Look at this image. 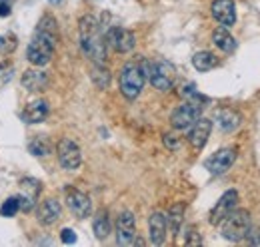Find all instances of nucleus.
I'll return each mask as SVG.
<instances>
[{"label":"nucleus","instance_id":"obj_1","mask_svg":"<svg viewBox=\"0 0 260 247\" xmlns=\"http://www.w3.org/2000/svg\"><path fill=\"white\" fill-rule=\"evenodd\" d=\"M56 38H58V24L56 20L46 14L40 18L36 32H34L32 40L26 46V58L32 66H46L54 56V48H56Z\"/></svg>","mask_w":260,"mask_h":247},{"label":"nucleus","instance_id":"obj_2","mask_svg":"<svg viewBox=\"0 0 260 247\" xmlns=\"http://www.w3.org/2000/svg\"><path fill=\"white\" fill-rule=\"evenodd\" d=\"M78 36H80V48L86 54V58L94 64H104L106 62V38L102 26L92 14H86L78 22Z\"/></svg>","mask_w":260,"mask_h":247},{"label":"nucleus","instance_id":"obj_3","mask_svg":"<svg viewBox=\"0 0 260 247\" xmlns=\"http://www.w3.org/2000/svg\"><path fill=\"white\" fill-rule=\"evenodd\" d=\"M252 221H250V214L246 210H232L222 221H220V233L222 237L232 241V243H238L246 237L248 229H250Z\"/></svg>","mask_w":260,"mask_h":247},{"label":"nucleus","instance_id":"obj_4","mask_svg":"<svg viewBox=\"0 0 260 247\" xmlns=\"http://www.w3.org/2000/svg\"><path fill=\"white\" fill-rule=\"evenodd\" d=\"M146 78L150 80V84L160 90V92H168L174 86V78H176V70L172 64H168L166 60H140Z\"/></svg>","mask_w":260,"mask_h":247},{"label":"nucleus","instance_id":"obj_5","mask_svg":"<svg viewBox=\"0 0 260 247\" xmlns=\"http://www.w3.org/2000/svg\"><path fill=\"white\" fill-rule=\"evenodd\" d=\"M120 92L126 100H136L146 82V72L140 62H128L120 70Z\"/></svg>","mask_w":260,"mask_h":247},{"label":"nucleus","instance_id":"obj_6","mask_svg":"<svg viewBox=\"0 0 260 247\" xmlns=\"http://www.w3.org/2000/svg\"><path fill=\"white\" fill-rule=\"evenodd\" d=\"M202 102H206V98H202L200 94L194 98H188L186 102H182L170 116L172 128L174 130H188L202 114Z\"/></svg>","mask_w":260,"mask_h":247},{"label":"nucleus","instance_id":"obj_7","mask_svg":"<svg viewBox=\"0 0 260 247\" xmlns=\"http://www.w3.org/2000/svg\"><path fill=\"white\" fill-rule=\"evenodd\" d=\"M104 38H106V44L112 46L118 54H128L136 46L134 32L128 30V28H122V26H110L104 32Z\"/></svg>","mask_w":260,"mask_h":247},{"label":"nucleus","instance_id":"obj_8","mask_svg":"<svg viewBox=\"0 0 260 247\" xmlns=\"http://www.w3.org/2000/svg\"><path fill=\"white\" fill-rule=\"evenodd\" d=\"M56 152H58V161H60V166L64 168L66 172H74V170L80 168V163H82V152H80V146L74 140L62 138L58 142Z\"/></svg>","mask_w":260,"mask_h":247},{"label":"nucleus","instance_id":"obj_9","mask_svg":"<svg viewBox=\"0 0 260 247\" xmlns=\"http://www.w3.org/2000/svg\"><path fill=\"white\" fill-rule=\"evenodd\" d=\"M234 161H236V150L234 148H222V150H218L216 154H212L204 161V168L212 176H222L232 168Z\"/></svg>","mask_w":260,"mask_h":247},{"label":"nucleus","instance_id":"obj_10","mask_svg":"<svg viewBox=\"0 0 260 247\" xmlns=\"http://www.w3.org/2000/svg\"><path fill=\"white\" fill-rule=\"evenodd\" d=\"M66 205H68V210L78 217V219L88 217L90 212H92V201H90V197H88L84 191L74 189V187H68V189H66Z\"/></svg>","mask_w":260,"mask_h":247},{"label":"nucleus","instance_id":"obj_11","mask_svg":"<svg viewBox=\"0 0 260 247\" xmlns=\"http://www.w3.org/2000/svg\"><path fill=\"white\" fill-rule=\"evenodd\" d=\"M136 239V219L132 212H122L116 221V243L132 245Z\"/></svg>","mask_w":260,"mask_h":247},{"label":"nucleus","instance_id":"obj_12","mask_svg":"<svg viewBox=\"0 0 260 247\" xmlns=\"http://www.w3.org/2000/svg\"><path fill=\"white\" fill-rule=\"evenodd\" d=\"M236 203H238V191L236 189H228L222 193V197L216 201V205L212 208V212H210V223L212 225H220V221L224 219V217L236 208Z\"/></svg>","mask_w":260,"mask_h":247},{"label":"nucleus","instance_id":"obj_13","mask_svg":"<svg viewBox=\"0 0 260 247\" xmlns=\"http://www.w3.org/2000/svg\"><path fill=\"white\" fill-rule=\"evenodd\" d=\"M212 132V122L208 118H198L190 128H188V142L194 150H202L210 138Z\"/></svg>","mask_w":260,"mask_h":247},{"label":"nucleus","instance_id":"obj_14","mask_svg":"<svg viewBox=\"0 0 260 247\" xmlns=\"http://www.w3.org/2000/svg\"><path fill=\"white\" fill-rule=\"evenodd\" d=\"M212 16L220 26H234L236 24V6L232 0H214L212 6Z\"/></svg>","mask_w":260,"mask_h":247},{"label":"nucleus","instance_id":"obj_15","mask_svg":"<svg viewBox=\"0 0 260 247\" xmlns=\"http://www.w3.org/2000/svg\"><path fill=\"white\" fill-rule=\"evenodd\" d=\"M42 189V184L34 178H24L22 180V193L18 195V201H20V210L24 212H30L34 205H36V199H38V193Z\"/></svg>","mask_w":260,"mask_h":247},{"label":"nucleus","instance_id":"obj_16","mask_svg":"<svg viewBox=\"0 0 260 247\" xmlns=\"http://www.w3.org/2000/svg\"><path fill=\"white\" fill-rule=\"evenodd\" d=\"M20 82H22V86L28 90V92H44L46 88H48V84H50V80H48V74L44 72V70H26L24 74H22V78H20Z\"/></svg>","mask_w":260,"mask_h":247},{"label":"nucleus","instance_id":"obj_17","mask_svg":"<svg viewBox=\"0 0 260 247\" xmlns=\"http://www.w3.org/2000/svg\"><path fill=\"white\" fill-rule=\"evenodd\" d=\"M166 216L160 212H154L148 217V233H150V243L152 245H162L166 239Z\"/></svg>","mask_w":260,"mask_h":247},{"label":"nucleus","instance_id":"obj_18","mask_svg":"<svg viewBox=\"0 0 260 247\" xmlns=\"http://www.w3.org/2000/svg\"><path fill=\"white\" fill-rule=\"evenodd\" d=\"M48 114H50L48 102H46V100H34V102H30V104L24 108L22 120L26 124H40L48 118Z\"/></svg>","mask_w":260,"mask_h":247},{"label":"nucleus","instance_id":"obj_19","mask_svg":"<svg viewBox=\"0 0 260 247\" xmlns=\"http://www.w3.org/2000/svg\"><path fill=\"white\" fill-rule=\"evenodd\" d=\"M60 212H62V210H60V203H58L54 197H48V199H44V201L40 203L36 216H38V221H40L42 225H52V223L58 221Z\"/></svg>","mask_w":260,"mask_h":247},{"label":"nucleus","instance_id":"obj_20","mask_svg":"<svg viewBox=\"0 0 260 247\" xmlns=\"http://www.w3.org/2000/svg\"><path fill=\"white\" fill-rule=\"evenodd\" d=\"M212 42H214V46H216L218 50H222L224 54H232V52L238 48L236 38L228 32L226 26H220V28H216V30L212 32Z\"/></svg>","mask_w":260,"mask_h":247},{"label":"nucleus","instance_id":"obj_21","mask_svg":"<svg viewBox=\"0 0 260 247\" xmlns=\"http://www.w3.org/2000/svg\"><path fill=\"white\" fill-rule=\"evenodd\" d=\"M242 122V116L230 108H224V110H218L216 112V124L222 132H234Z\"/></svg>","mask_w":260,"mask_h":247},{"label":"nucleus","instance_id":"obj_22","mask_svg":"<svg viewBox=\"0 0 260 247\" xmlns=\"http://www.w3.org/2000/svg\"><path fill=\"white\" fill-rule=\"evenodd\" d=\"M110 217H108V212L106 210H100L96 216H94V221H92V231L98 239H106L110 235Z\"/></svg>","mask_w":260,"mask_h":247},{"label":"nucleus","instance_id":"obj_23","mask_svg":"<svg viewBox=\"0 0 260 247\" xmlns=\"http://www.w3.org/2000/svg\"><path fill=\"white\" fill-rule=\"evenodd\" d=\"M90 80L94 82L98 90H106L112 82V76H110V70L104 66V64H94L92 70H90Z\"/></svg>","mask_w":260,"mask_h":247},{"label":"nucleus","instance_id":"obj_24","mask_svg":"<svg viewBox=\"0 0 260 247\" xmlns=\"http://www.w3.org/2000/svg\"><path fill=\"white\" fill-rule=\"evenodd\" d=\"M192 66H194L198 72H208V70H212V68H216V66H218V58H216L212 52L202 50V52H196L194 54V58H192Z\"/></svg>","mask_w":260,"mask_h":247},{"label":"nucleus","instance_id":"obj_25","mask_svg":"<svg viewBox=\"0 0 260 247\" xmlns=\"http://www.w3.org/2000/svg\"><path fill=\"white\" fill-rule=\"evenodd\" d=\"M182 221H184V203H174V205L170 208V212H168V217H166V223L170 225L174 237L180 233Z\"/></svg>","mask_w":260,"mask_h":247},{"label":"nucleus","instance_id":"obj_26","mask_svg":"<svg viewBox=\"0 0 260 247\" xmlns=\"http://www.w3.org/2000/svg\"><path fill=\"white\" fill-rule=\"evenodd\" d=\"M50 142H48V138H44V136H32L30 140H28V152L32 155H48L50 154Z\"/></svg>","mask_w":260,"mask_h":247},{"label":"nucleus","instance_id":"obj_27","mask_svg":"<svg viewBox=\"0 0 260 247\" xmlns=\"http://www.w3.org/2000/svg\"><path fill=\"white\" fill-rule=\"evenodd\" d=\"M20 212V201H18V195H12L8 197L2 205H0V216L2 217H14Z\"/></svg>","mask_w":260,"mask_h":247},{"label":"nucleus","instance_id":"obj_28","mask_svg":"<svg viewBox=\"0 0 260 247\" xmlns=\"http://www.w3.org/2000/svg\"><path fill=\"white\" fill-rule=\"evenodd\" d=\"M186 245H200L202 243V239H200V233L196 231L194 225H190V227H186V241H184Z\"/></svg>","mask_w":260,"mask_h":247},{"label":"nucleus","instance_id":"obj_29","mask_svg":"<svg viewBox=\"0 0 260 247\" xmlns=\"http://www.w3.org/2000/svg\"><path fill=\"white\" fill-rule=\"evenodd\" d=\"M164 146L168 150H178L180 148V140L174 134H164Z\"/></svg>","mask_w":260,"mask_h":247},{"label":"nucleus","instance_id":"obj_30","mask_svg":"<svg viewBox=\"0 0 260 247\" xmlns=\"http://www.w3.org/2000/svg\"><path fill=\"white\" fill-rule=\"evenodd\" d=\"M60 241H62V243H66V245H72V243H76V233H74L72 229L64 227V229L60 231Z\"/></svg>","mask_w":260,"mask_h":247},{"label":"nucleus","instance_id":"obj_31","mask_svg":"<svg viewBox=\"0 0 260 247\" xmlns=\"http://www.w3.org/2000/svg\"><path fill=\"white\" fill-rule=\"evenodd\" d=\"M244 239H248V243L250 245H260V229L258 227H252L250 225V229H248V233H246V237Z\"/></svg>","mask_w":260,"mask_h":247},{"label":"nucleus","instance_id":"obj_32","mask_svg":"<svg viewBox=\"0 0 260 247\" xmlns=\"http://www.w3.org/2000/svg\"><path fill=\"white\" fill-rule=\"evenodd\" d=\"M10 14V6L6 2H0V16H8Z\"/></svg>","mask_w":260,"mask_h":247}]
</instances>
